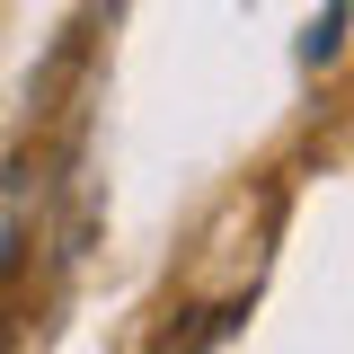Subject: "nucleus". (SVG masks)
I'll use <instances>...</instances> for the list:
<instances>
[]
</instances>
